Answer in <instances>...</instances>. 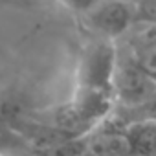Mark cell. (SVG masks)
Segmentation results:
<instances>
[{
	"mask_svg": "<svg viewBox=\"0 0 156 156\" xmlns=\"http://www.w3.org/2000/svg\"><path fill=\"white\" fill-rule=\"evenodd\" d=\"M118 66H119V57L114 41L101 39L88 44L83 50L79 62H77L75 88L114 94Z\"/></svg>",
	"mask_w": 156,
	"mask_h": 156,
	"instance_id": "1",
	"label": "cell"
},
{
	"mask_svg": "<svg viewBox=\"0 0 156 156\" xmlns=\"http://www.w3.org/2000/svg\"><path fill=\"white\" fill-rule=\"evenodd\" d=\"M116 99L125 103L127 107H140L149 103L156 96V83L136 64H121L118 66L116 81H114Z\"/></svg>",
	"mask_w": 156,
	"mask_h": 156,
	"instance_id": "2",
	"label": "cell"
},
{
	"mask_svg": "<svg viewBox=\"0 0 156 156\" xmlns=\"http://www.w3.org/2000/svg\"><path fill=\"white\" fill-rule=\"evenodd\" d=\"M90 26L108 41L123 35L132 22V9L129 2L121 0H101L88 13Z\"/></svg>",
	"mask_w": 156,
	"mask_h": 156,
	"instance_id": "3",
	"label": "cell"
},
{
	"mask_svg": "<svg viewBox=\"0 0 156 156\" xmlns=\"http://www.w3.org/2000/svg\"><path fill=\"white\" fill-rule=\"evenodd\" d=\"M88 152H92V156H134L125 129L101 130V132L90 134Z\"/></svg>",
	"mask_w": 156,
	"mask_h": 156,
	"instance_id": "4",
	"label": "cell"
},
{
	"mask_svg": "<svg viewBox=\"0 0 156 156\" xmlns=\"http://www.w3.org/2000/svg\"><path fill=\"white\" fill-rule=\"evenodd\" d=\"M134 156H156V119H140L125 127Z\"/></svg>",
	"mask_w": 156,
	"mask_h": 156,
	"instance_id": "5",
	"label": "cell"
},
{
	"mask_svg": "<svg viewBox=\"0 0 156 156\" xmlns=\"http://www.w3.org/2000/svg\"><path fill=\"white\" fill-rule=\"evenodd\" d=\"M24 138L11 127V123L4 118H0V152H11Z\"/></svg>",
	"mask_w": 156,
	"mask_h": 156,
	"instance_id": "6",
	"label": "cell"
},
{
	"mask_svg": "<svg viewBox=\"0 0 156 156\" xmlns=\"http://www.w3.org/2000/svg\"><path fill=\"white\" fill-rule=\"evenodd\" d=\"M136 64L156 83V46H151V48L143 50V51L138 55Z\"/></svg>",
	"mask_w": 156,
	"mask_h": 156,
	"instance_id": "7",
	"label": "cell"
},
{
	"mask_svg": "<svg viewBox=\"0 0 156 156\" xmlns=\"http://www.w3.org/2000/svg\"><path fill=\"white\" fill-rule=\"evenodd\" d=\"M59 2H62L66 8L73 9V11H79V13H90L101 0H59Z\"/></svg>",
	"mask_w": 156,
	"mask_h": 156,
	"instance_id": "8",
	"label": "cell"
},
{
	"mask_svg": "<svg viewBox=\"0 0 156 156\" xmlns=\"http://www.w3.org/2000/svg\"><path fill=\"white\" fill-rule=\"evenodd\" d=\"M0 156H15L13 152H0Z\"/></svg>",
	"mask_w": 156,
	"mask_h": 156,
	"instance_id": "9",
	"label": "cell"
},
{
	"mask_svg": "<svg viewBox=\"0 0 156 156\" xmlns=\"http://www.w3.org/2000/svg\"><path fill=\"white\" fill-rule=\"evenodd\" d=\"M121 2H129V4H130V2H132V0H121Z\"/></svg>",
	"mask_w": 156,
	"mask_h": 156,
	"instance_id": "10",
	"label": "cell"
}]
</instances>
